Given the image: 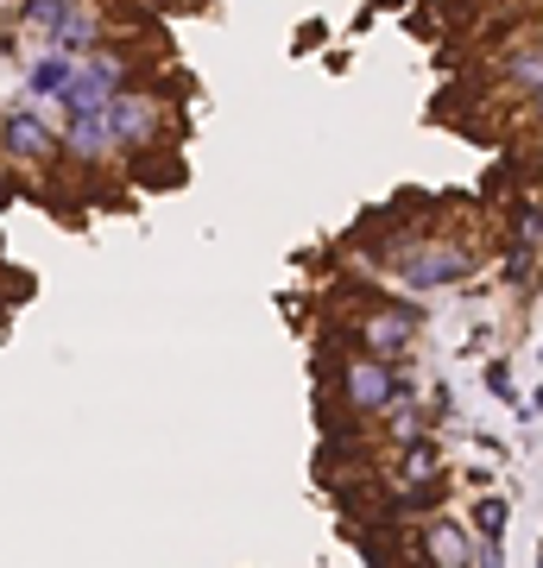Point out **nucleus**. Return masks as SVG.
<instances>
[{"instance_id":"obj_1","label":"nucleus","mask_w":543,"mask_h":568,"mask_svg":"<svg viewBox=\"0 0 543 568\" xmlns=\"http://www.w3.org/2000/svg\"><path fill=\"white\" fill-rule=\"evenodd\" d=\"M380 265L392 278H404L411 291H443V284H462L481 260H474L467 241H399L380 253Z\"/></svg>"},{"instance_id":"obj_2","label":"nucleus","mask_w":543,"mask_h":568,"mask_svg":"<svg viewBox=\"0 0 543 568\" xmlns=\"http://www.w3.org/2000/svg\"><path fill=\"white\" fill-rule=\"evenodd\" d=\"M101 121H108V140H114V152H152V145L171 133V114H164V102H152V95H133V89H114V95H108V108H101Z\"/></svg>"},{"instance_id":"obj_3","label":"nucleus","mask_w":543,"mask_h":568,"mask_svg":"<svg viewBox=\"0 0 543 568\" xmlns=\"http://www.w3.org/2000/svg\"><path fill=\"white\" fill-rule=\"evenodd\" d=\"M418 328H423V310H418V304H373V310H361L354 335H361L366 354H380V361L399 366L404 347L418 342Z\"/></svg>"},{"instance_id":"obj_4","label":"nucleus","mask_w":543,"mask_h":568,"mask_svg":"<svg viewBox=\"0 0 543 568\" xmlns=\"http://www.w3.org/2000/svg\"><path fill=\"white\" fill-rule=\"evenodd\" d=\"M399 392V366L380 361V354H354V361H342V410H354V417H380L385 398Z\"/></svg>"},{"instance_id":"obj_5","label":"nucleus","mask_w":543,"mask_h":568,"mask_svg":"<svg viewBox=\"0 0 543 568\" xmlns=\"http://www.w3.org/2000/svg\"><path fill=\"white\" fill-rule=\"evenodd\" d=\"M0 152L13 164H51V159H63V140H58V126L39 121V108L20 102L0 114Z\"/></svg>"},{"instance_id":"obj_6","label":"nucleus","mask_w":543,"mask_h":568,"mask_svg":"<svg viewBox=\"0 0 543 568\" xmlns=\"http://www.w3.org/2000/svg\"><path fill=\"white\" fill-rule=\"evenodd\" d=\"M44 39L58 44V51H77V58H82V51L108 44V13H101L95 0H70V7L58 13V26H51Z\"/></svg>"},{"instance_id":"obj_7","label":"nucleus","mask_w":543,"mask_h":568,"mask_svg":"<svg viewBox=\"0 0 543 568\" xmlns=\"http://www.w3.org/2000/svg\"><path fill=\"white\" fill-rule=\"evenodd\" d=\"M418 556H430V562H449V568L481 562V549H474V537H467V530L455 525V518H436V525H423Z\"/></svg>"},{"instance_id":"obj_8","label":"nucleus","mask_w":543,"mask_h":568,"mask_svg":"<svg viewBox=\"0 0 543 568\" xmlns=\"http://www.w3.org/2000/svg\"><path fill=\"white\" fill-rule=\"evenodd\" d=\"M392 480H399V487H423V480H443V448H436V436H430V429H423V436H411V443H399Z\"/></svg>"},{"instance_id":"obj_9","label":"nucleus","mask_w":543,"mask_h":568,"mask_svg":"<svg viewBox=\"0 0 543 568\" xmlns=\"http://www.w3.org/2000/svg\"><path fill=\"white\" fill-rule=\"evenodd\" d=\"M58 140H63V152H70V159H82V164H95V159H108V152H114V140H108V121H101V108H89V114H70Z\"/></svg>"},{"instance_id":"obj_10","label":"nucleus","mask_w":543,"mask_h":568,"mask_svg":"<svg viewBox=\"0 0 543 568\" xmlns=\"http://www.w3.org/2000/svg\"><path fill=\"white\" fill-rule=\"evenodd\" d=\"M70 77H77V51H58V44H51V58L26 63V102L63 95V89H70Z\"/></svg>"},{"instance_id":"obj_11","label":"nucleus","mask_w":543,"mask_h":568,"mask_svg":"<svg viewBox=\"0 0 543 568\" xmlns=\"http://www.w3.org/2000/svg\"><path fill=\"white\" fill-rule=\"evenodd\" d=\"M505 499H481L474 506V537H481V562H505Z\"/></svg>"},{"instance_id":"obj_12","label":"nucleus","mask_w":543,"mask_h":568,"mask_svg":"<svg viewBox=\"0 0 543 568\" xmlns=\"http://www.w3.org/2000/svg\"><path fill=\"white\" fill-rule=\"evenodd\" d=\"M500 77L512 82V89H524V95H531V89L543 82V44H524V51H512V58L500 63Z\"/></svg>"},{"instance_id":"obj_13","label":"nucleus","mask_w":543,"mask_h":568,"mask_svg":"<svg viewBox=\"0 0 543 568\" xmlns=\"http://www.w3.org/2000/svg\"><path fill=\"white\" fill-rule=\"evenodd\" d=\"M512 241H524V246H537L543 253V190L512 203Z\"/></svg>"},{"instance_id":"obj_14","label":"nucleus","mask_w":543,"mask_h":568,"mask_svg":"<svg viewBox=\"0 0 543 568\" xmlns=\"http://www.w3.org/2000/svg\"><path fill=\"white\" fill-rule=\"evenodd\" d=\"M537 246H524V241H512V253H505V284H512V291H531V284H537Z\"/></svg>"},{"instance_id":"obj_15","label":"nucleus","mask_w":543,"mask_h":568,"mask_svg":"<svg viewBox=\"0 0 543 568\" xmlns=\"http://www.w3.org/2000/svg\"><path fill=\"white\" fill-rule=\"evenodd\" d=\"M486 386L500 392V398H512V373H505V366H500V361H493V366H486Z\"/></svg>"},{"instance_id":"obj_16","label":"nucleus","mask_w":543,"mask_h":568,"mask_svg":"<svg viewBox=\"0 0 543 568\" xmlns=\"http://www.w3.org/2000/svg\"><path fill=\"white\" fill-rule=\"evenodd\" d=\"M537 190H543V145H537Z\"/></svg>"},{"instance_id":"obj_17","label":"nucleus","mask_w":543,"mask_h":568,"mask_svg":"<svg viewBox=\"0 0 543 568\" xmlns=\"http://www.w3.org/2000/svg\"><path fill=\"white\" fill-rule=\"evenodd\" d=\"M537 44H543V32H537Z\"/></svg>"}]
</instances>
